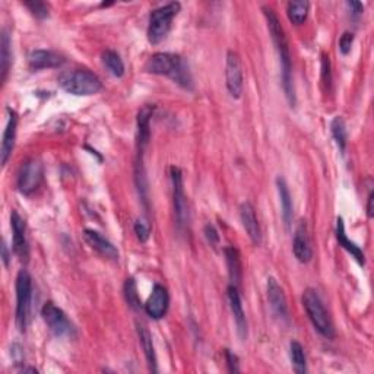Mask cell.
Segmentation results:
<instances>
[{
	"instance_id": "1",
	"label": "cell",
	"mask_w": 374,
	"mask_h": 374,
	"mask_svg": "<svg viewBox=\"0 0 374 374\" xmlns=\"http://www.w3.org/2000/svg\"><path fill=\"white\" fill-rule=\"evenodd\" d=\"M264 15L268 22V30L272 37V41L277 47V53L279 56L281 61V69H282V86L284 92L291 107L295 106V90H294V82H293V63H291V53H290V46L288 40H286L285 31L281 25V21L275 10L272 8L264 6Z\"/></svg>"
},
{
	"instance_id": "2",
	"label": "cell",
	"mask_w": 374,
	"mask_h": 374,
	"mask_svg": "<svg viewBox=\"0 0 374 374\" xmlns=\"http://www.w3.org/2000/svg\"><path fill=\"white\" fill-rule=\"evenodd\" d=\"M148 73L167 77L184 90H193V78L187 61L174 53H155L145 63Z\"/></svg>"
},
{
	"instance_id": "3",
	"label": "cell",
	"mask_w": 374,
	"mask_h": 374,
	"mask_svg": "<svg viewBox=\"0 0 374 374\" xmlns=\"http://www.w3.org/2000/svg\"><path fill=\"white\" fill-rule=\"evenodd\" d=\"M57 83L63 91L77 97L95 95L103 88V82L97 75L88 69H73L61 72Z\"/></svg>"
},
{
	"instance_id": "4",
	"label": "cell",
	"mask_w": 374,
	"mask_h": 374,
	"mask_svg": "<svg viewBox=\"0 0 374 374\" xmlns=\"http://www.w3.org/2000/svg\"><path fill=\"white\" fill-rule=\"evenodd\" d=\"M303 306L306 313L311 322V325L323 336V338L332 339L335 336V328L328 310L323 304L319 293L313 288H307L303 293Z\"/></svg>"
},
{
	"instance_id": "5",
	"label": "cell",
	"mask_w": 374,
	"mask_h": 374,
	"mask_svg": "<svg viewBox=\"0 0 374 374\" xmlns=\"http://www.w3.org/2000/svg\"><path fill=\"white\" fill-rule=\"evenodd\" d=\"M181 9L179 2H171L164 6H159L154 9L149 15V25H148V40L151 44H159L171 30L173 19L177 17Z\"/></svg>"
},
{
	"instance_id": "6",
	"label": "cell",
	"mask_w": 374,
	"mask_h": 374,
	"mask_svg": "<svg viewBox=\"0 0 374 374\" xmlns=\"http://www.w3.org/2000/svg\"><path fill=\"white\" fill-rule=\"evenodd\" d=\"M32 303V278L22 269L17 277V325L21 332L28 328Z\"/></svg>"
},
{
	"instance_id": "7",
	"label": "cell",
	"mask_w": 374,
	"mask_h": 374,
	"mask_svg": "<svg viewBox=\"0 0 374 374\" xmlns=\"http://www.w3.org/2000/svg\"><path fill=\"white\" fill-rule=\"evenodd\" d=\"M43 179H44L43 164L39 159L31 158L25 161L21 166L17 179V187L22 195L31 196L32 193L39 190V187L43 183Z\"/></svg>"
},
{
	"instance_id": "8",
	"label": "cell",
	"mask_w": 374,
	"mask_h": 374,
	"mask_svg": "<svg viewBox=\"0 0 374 374\" xmlns=\"http://www.w3.org/2000/svg\"><path fill=\"white\" fill-rule=\"evenodd\" d=\"M41 316L48 329L52 331L57 338H72L75 335V326L69 320L68 315L56 306L53 302H47L41 308Z\"/></svg>"
},
{
	"instance_id": "9",
	"label": "cell",
	"mask_w": 374,
	"mask_h": 374,
	"mask_svg": "<svg viewBox=\"0 0 374 374\" xmlns=\"http://www.w3.org/2000/svg\"><path fill=\"white\" fill-rule=\"evenodd\" d=\"M170 174H171V183H173L174 215H176L179 228H186L187 226H189L190 214H189V205H187V199L184 193L183 174L179 167H171Z\"/></svg>"
},
{
	"instance_id": "10",
	"label": "cell",
	"mask_w": 374,
	"mask_h": 374,
	"mask_svg": "<svg viewBox=\"0 0 374 374\" xmlns=\"http://www.w3.org/2000/svg\"><path fill=\"white\" fill-rule=\"evenodd\" d=\"M226 85L233 98H240L244 88V77L240 56L235 52L227 53L226 61Z\"/></svg>"
},
{
	"instance_id": "11",
	"label": "cell",
	"mask_w": 374,
	"mask_h": 374,
	"mask_svg": "<svg viewBox=\"0 0 374 374\" xmlns=\"http://www.w3.org/2000/svg\"><path fill=\"white\" fill-rule=\"evenodd\" d=\"M10 227H12V244H14L12 247H14V252L22 262H27L30 257L27 226H25L23 218L17 210H12L10 214Z\"/></svg>"
},
{
	"instance_id": "12",
	"label": "cell",
	"mask_w": 374,
	"mask_h": 374,
	"mask_svg": "<svg viewBox=\"0 0 374 374\" xmlns=\"http://www.w3.org/2000/svg\"><path fill=\"white\" fill-rule=\"evenodd\" d=\"M168 306H170V295H168L167 288L164 285L155 284L144 306L146 315L154 320L163 319L167 315Z\"/></svg>"
},
{
	"instance_id": "13",
	"label": "cell",
	"mask_w": 374,
	"mask_h": 374,
	"mask_svg": "<svg viewBox=\"0 0 374 374\" xmlns=\"http://www.w3.org/2000/svg\"><path fill=\"white\" fill-rule=\"evenodd\" d=\"M227 298H228L230 308H231V313L234 317L237 333H239L242 341H246L247 339V319H246V313H244V308H243L239 286L230 284L228 288H227Z\"/></svg>"
},
{
	"instance_id": "14",
	"label": "cell",
	"mask_w": 374,
	"mask_h": 374,
	"mask_svg": "<svg viewBox=\"0 0 374 374\" xmlns=\"http://www.w3.org/2000/svg\"><path fill=\"white\" fill-rule=\"evenodd\" d=\"M268 300L269 306L273 313L282 322H288V303H286V297L281 285L275 278L268 279Z\"/></svg>"
},
{
	"instance_id": "15",
	"label": "cell",
	"mask_w": 374,
	"mask_h": 374,
	"mask_svg": "<svg viewBox=\"0 0 374 374\" xmlns=\"http://www.w3.org/2000/svg\"><path fill=\"white\" fill-rule=\"evenodd\" d=\"M155 111V106L146 104L138 113V132H136V144H138V155H144L145 149L151 139V117Z\"/></svg>"
},
{
	"instance_id": "16",
	"label": "cell",
	"mask_w": 374,
	"mask_h": 374,
	"mask_svg": "<svg viewBox=\"0 0 374 374\" xmlns=\"http://www.w3.org/2000/svg\"><path fill=\"white\" fill-rule=\"evenodd\" d=\"M293 250H294L295 259L300 262V264H308L311 257H313V248H311L306 221H302L295 228L294 240H293Z\"/></svg>"
},
{
	"instance_id": "17",
	"label": "cell",
	"mask_w": 374,
	"mask_h": 374,
	"mask_svg": "<svg viewBox=\"0 0 374 374\" xmlns=\"http://www.w3.org/2000/svg\"><path fill=\"white\" fill-rule=\"evenodd\" d=\"M28 63L32 70L57 69L65 63V57L53 50H32L28 56Z\"/></svg>"
},
{
	"instance_id": "18",
	"label": "cell",
	"mask_w": 374,
	"mask_h": 374,
	"mask_svg": "<svg viewBox=\"0 0 374 374\" xmlns=\"http://www.w3.org/2000/svg\"><path fill=\"white\" fill-rule=\"evenodd\" d=\"M83 237H85V242L88 243L90 247L94 248L98 255H101L103 257L110 259V260H119L120 255H119L117 247L110 240H107L101 233H98L95 230H85Z\"/></svg>"
},
{
	"instance_id": "19",
	"label": "cell",
	"mask_w": 374,
	"mask_h": 374,
	"mask_svg": "<svg viewBox=\"0 0 374 374\" xmlns=\"http://www.w3.org/2000/svg\"><path fill=\"white\" fill-rule=\"evenodd\" d=\"M8 113H9V120L6 124V129L3 132L2 148H0V161H2L3 167L8 164V161L12 155V151H14V148H15L17 128H18V116H17L15 111L8 108Z\"/></svg>"
},
{
	"instance_id": "20",
	"label": "cell",
	"mask_w": 374,
	"mask_h": 374,
	"mask_svg": "<svg viewBox=\"0 0 374 374\" xmlns=\"http://www.w3.org/2000/svg\"><path fill=\"white\" fill-rule=\"evenodd\" d=\"M240 219L247 235L250 237L253 244L259 246L262 243V230L256 217V210L250 202H244L240 206Z\"/></svg>"
},
{
	"instance_id": "21",
	"label": "cell",
	"mask_w": 374,
	"mask_h": 374,
	"mask_svg": "<svg viewBox=\"0 0 374 374\" xmlns=\"http://www.w3.org/2000/svg\"><path fill=\"white\" fill-rule=\"evenodd\" d=\"M336 240H338L339 246L344 248V250H346L348 253H350L357 264L360 266H364L366 265V256H364V252L361 250L360 246H357L354 242H351L350 239H348V235L345 233V226H344V219L342 218H338V221H336Z\"/></svg>"
},
{
	"instance_id": "22",
	"label": "cell",
	"mask_w": 374,
	"mask_h": 374,
	"mask_svg": "<svg viewBox=\"0 0 374 374\" xmlns=\"http://www.w3.org/2000/svg\"><path fill=\"white\" fill-rule=\"evenodd\" d=\"M136 331H138L139 336V342L142 345L144 354L146 357L149 370L152 373L158 371L157 367V354H155V348H154V341H152V335L148 331V328L144 325V323H136Z\"/></svg>"
},
{
	"instance_id": "23",
	"label": "cell",
	"mask_w": 374,
	"mask_h": 374,
	"mask_svg": "<svg viewBox=\"0 0 374 374\" xmlns=\"http://www.w3.org/2000/svg\"><path fill=\"white\" fill-rule=\"evenodd\" d=\"M277 189H278V195H279V202H281V209H282V219L286 228L291 227L293 222V214H294V206H293V196L290 193L288 184H286L284 177H278L277 179Z\"/></svg>"
},
{
	"instance_id": "24",
	"label": "cell",
	"mask_w": 374,
	"mask_h": 374,
	"mask_svg": "<svg viewBox=\"0 0 374 374\" xmlns=\"http://www.w3.org/2000/svg\"><path fill=\"white\" fill-rule=\"evenodd\" d=\"M224 253H226V260L228 266V275L233 285L240 286L242 278H243V266H242V259L240 253L235 247H226L224 248Z\"/></svg>"
},
{
	"instance_id": "25",
	"label": "cell",
	"mask_w": 374,
	"mask_h": 374,
	"mask_svg": "<svg viewBox=\"0 0 374 374\" xmlns=\"http://www.w3.org/2000/svg\"><path fill=\"white\" fill-rule=\"evenodd\" d=\"M10 37L6 30L2 31V39H0V72H2V82H6L8 73L12 65V52H10Z\"/></svg>"
},
{
	"instance_id": "26",
	"label": "cell",
	"mask_w": 374,
	"mask_h": 374,
	"mask_svg": "<svg viewBox=\"0 0 374 374\" xmlns=\"http://www.w3.org/2000/svg\"><path fill=\"white\" fill-rule=\"evenodd\" d=\"M103 65L107 68V70L116 78H121L124 75V63L120 57V55L115 50H106L101 56Z\"/></svg>"
},
{
	"instance_id": "27",
	"label": "cell",
	"mask_w": 374,
	"mask_h": 374,
	"mask_svg": "<svg viewBox=\"0 0 374 374\" xmlns=\"http://www.w3.org/2000/svg\"><path fill=\"white\" fill-rule=\"evenodd\" d=\"M290 358H291L293 368L297 374L307 373V360L304 354V348L300 342L293 341L290 344Z\"/></svg>"
},
{
	"instance_id": "28",
	"label": "cell",
	"mask_w": 374,
	"mask_h": 374,
	"mask_svg": "<svg viewBox=\"0 0 374 374\" xmlns=\"http://www.w3.org/2000/svg\"><path fill=\"white\" fill-rule=\"evenodd\" d=\"M331 132H332V136H333L336 145H338V148H339V151L342 154H345L346 144H348V132H346V126H345V120L341 116H336L332 120Z\"/></svg>"
},
{
	"instance_id": "29",
	"label": "cell",
	"mask_w": 374,
	"mask_h": 374,
	"mask_svg": "<svg viewBox=\"0 0 374 374\" xmlns=\"http://www.w3.org/2000/svg\"><path fill=\"white\" fill-rule=\"evenodd\" d=\"M310 3L308 2H290L286 5V15L294 25H302L308 17Z\"/></svg>"
},
{
	"instance_id": "30",
	"label": "cell",
	"mask_w": 374,
	"mask_h": 374,
	"mask_svg": "<svg viewBox=\"0 0 374 374\" xmlns=\"http://www.w3.org/2000/svg\"><path fill=\"white\" fill-rule=\"evenodd\" d=\"M124 297H126L128 304L133 310H139L141 308L139 294H138V288H136V282H135L133 278L126 279V284H124Z\"/></svg>"
},
{
	"instance_id": "31",
	"label": "cell",
	"mask_w": 374,
	"mask_h": 374,
	"mask_svg": "<svg viewBox=\"0 0 374 374\" xmlns=\"http://www.w3.org/2000/svg\"><path fill=\"white\" fill-rule=\"evenodd\" d=\"M135 233H136V237L139 239V242L145 243V242H148L149 235H151V226H149V222L145 219H141V218L136 219Z\"/></svg>"
},
{
	"instance_id": "32",
	"label": "cell",
	"mask_w": 374,
	"mask_h": 374,
	"mask_svg": "<svg viewBox=\"0 0 374 374\" xmlns=\"http://www.w3.org/2000/svg\"><path fill=\"white\" fill-rule=\"evenodd\" d=\"M25 6H27L31 10V14L35 18L46 19L48 17V6L46 3H43V2H27V3H25Z\"/></svg>"
},
{
	"instance_id": "33",
	"label": "cell",
	"mask_w": 374,
	"mask_h": 374,
	"mask_svg": "<svg viewBox=\"0 0 374 374\" xmlns=\"http://www.w3.org/2000/svg\"><path fill=\"white\" fill-rule=\"evenodd\" d=\"M353 43H354V34L353 32H344L341 35V39H339V52L346 56V55H350L351 52V48H353Z\"/></svg>"
},
{
	"instance_id": "34",
	"label": "cell",
	"mask_w": 374,
	"mask_h": 374,
	"mask_svg": "<svg viewBox=\"0 0 374 374\" xmlns=\"http://www.w3.org/2000/svg\"><path fill=\"white\" fill-rule=\"evenodd\" d=\"M322 81L329 90L331 82H332V75H331V60L326 55H323V57H322Z\"/></svg>"
},
{
	"instance_id": "35",
	"label": "cell",
	"mask_w": 374,
	"mask_h": 374,
	"mask_svg": "<svg viewBox=\"0 0 374 374\" xmlns=\"http://www.w3.org/2000/svg\"><path fill=\"white\" fill-rule=\"evenodd\" d=\"M205 237L212 247H217L219 244V234L212 224H206L205 226Z\"/></svg>"
},
{
	"instance_id": "36",
	"label": "cell",
	"mask_w": 374,
	"mask_h": 374,
	"mask_svg": "<svg viewBox=\"0 0 374 374\" xmlns=\"http://www.w3.org/2000/svg\"><path fill=\"white\" fill-rule=\"evenodd\" d=\"M224 354H226L228 371L230 373H239L240 371V360H239V357H237L234 353H231L230 350H226V351H224Z\"/></svg>"
},
{
	"instance_id": "37",
	"label": "cell",
	"mask_w": 374,
	"mask_h": 374,
	"mask_svg": "<svg viewBox=\"0 0 374 374\" xmlns=\"http://www.w3.org/2000/svg\"><path fill=\"white\" fill-rule=\"evenodd\" d=\"M346 6L351 9V12L354 15H361L364 10V5L360 3V2H346Z\"/></svg>"
},
{
	"instance_id": "38",
	"label": "cell",
	"mask_w": 374,
	"mask_h": 374,
	"mask_svg": "<svg viewBox=\"0 0 374 374\" xmlns=\"http://www.w3.org/2000/svg\"><path fill=\"white\" fill-rule=\"evenodd\" d=\"M2 260H3V264H5V266H8V265H9L10 255H9V250H8V246H6V243H5V242H3V244H2Z\"/></svg>"
},
{
	"instance_id": "39",
	"label": "cell",
	"mask_w": 374,
	"mask_h": 374,
	"mask_svg": "<svg viewBox=\"0 0 374 374\" xmlns=\"http://www.w3.org/2000/svg\"><path fill=\"white\" fill-rule=\"evenodd\" d=\"M373 190L368 193V197H367V217L371 218L373 217Z\"/></svg>"
}]
</instances>
